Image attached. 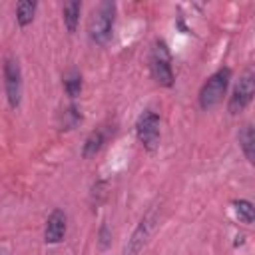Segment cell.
Listing matches in <instances>:
<instances>
[{
	"instance_id": "1",
	"label": "cell",
	"mask_w": 255,
	"mask_h": 255,
	"mask_svg": "<svg viewBox=\"0 0 255 255\" xmlns=\"http://www.w3.org/2000/svg\"><path fill=\"white\" fill-rule=\"evenodd\" d=\"M116 12H118V6L112 0H102L92 8V12L88 16V24H86V34L92 44L106 46L112 40Z\"/></svg>"
},
{
	"instance_id": "2",
	"label": "cell",
	"mask_w": 255,
	"mask_h": 255,
	"mask_svg": "<svg viewBox=\"0 0 255 255\" xmlns=\"http://www.w3.org/2000/svg\"><path fill=\"white\" fill-rule=\"evenodd\" d=\"M229 82H231V68L229 66H221L213 74H209L207 80L201 84V88L197 92L199 110L211 112L213 108H217L223 102V98L227 96Z\"/></svg>"
},
{
	"instance_id": "3",
	"label": "cell",
	"mask_w": 255,
	"mask_h": 255,
	"mask_svg": "<svg viewBox=\"0 0 255 255\" xmlns=\"http://www.w3.org/2000/svg\"><path fill=\"white\" fill-rule=\"evenodd\" d=\"M147 68L157 86L173 88L175 74H173V66H171V52L163 38L153 40V44L149 48V56H147Z\"/></svg>"
},
{
	"instance_id": "4",
	"label": "cell",
	"mask_w": 255,
	"mask_h": 255,
	"mask_svg": "<svg viewBox=\"0 0 255 255\" xmlns=\"http://www.w3.org/2000/svg\"><path fill=\"white\" fill-rule=\"evenodd\" d=\"M135 137L145 151H155L161 139V118L155 110H143L135 120Z\"/></svg>"
},
{
	"instance_id": "5",
	"label": "cell",
	"mask_w": 255,
	"mask_h": 255,
	"mask_svg": "<svg viewBox=\"0 0 255 255\" xmlns=\"http://www.w3.org/2000/svg\"><path fill=\"white\" fill-rule=\"evenodd\" d=\"M2 84H4V96L6 102L10 106V110H18L20 102H22V88H24V80H22V68L18 58L14 56H6L2 62Z\"/></svg>"
},
{
	"instance_id": "6",
	"label": "cell",
	"mask_w": 255,
	"mask_h": 255,
	"mask_svg": "<svg viewBox=\"0 0 255 255\" xmlns=\"http://www.w3.org/2000/svg\"><path fill=\"white\" fill-rule=\"evenodd\" d=\"M253 96H255V74H253V70H245L239 76V80L235 82L231 96L227 100L229 116H239L241 112H245L247 106L251 104Z\"/></svg>"
},
{
	"instance_id": "7",
	"label": "cell",
	"mask_w": 255,
	"mask_h": 255,
	"mask_svg": "<svg viewBox=\"0 0 255 255\" xmlns=\"http://www.w3.org/2000/svg\"><path fill=\"white\" fill-rule=\"evenodd\" d=\"M66 233H68V215H66L64 209L56 207L46 217V223H44V241L48 245H58V243L64 241Z\"/></svg>"
},
{
	"instance_id": "8",
	"label": "cell",
	"mask_w": 255,
	"mask_h": 255,
	"mask_svg": "<svg viewBox=\"0 0 255 255\" xmlns=\"http://www.w3.org/2000/svg\"><path fill=\"white\" fill-rule=\"evenodd\" d=\"M151 229H153V219H151V213H147L139 219V223L131 231V235L124 247V255H139V251L145 247V243L151 235Z\"/></svg>"
},
{
	"instance_id": "9",
	"label": "cell",
	"mask_w": 255,
	"mask_h": 255,
	"mask_svg": "<svg viewBox=\"0 0 255 255\" xmlns=\"http://www.w3.org/2000/svg\"><path fill=\"white\" fill-rule=\"evenodd\" d=\"M62 88H64V94L68 96V100H76L80 98L82 90H84V76L78 68H68L64 74H62Z\"/></svg>"
},
{
	"instance_id": "10",
	"label": "cell",
	"mask_w": 255,
	"mask_h": 255,
	"mask_svg": "<svg viewBox=\"0 0 255 255\" xmlns=\"http://www.w3.org/2000/svg\"><path fill=\"white\" fill-rule=\"evenodd\" d=\"M106 131L102 129V128H96V129H92L88 135H86V139H84V143H82V157L84 159H92V157H96L100 151H102V147H104V143H106Z\"/></svg>"
},
{
	"instance_id": "11",
	"label": "cell",
	"mask_w": 255,
	"mask_h": 255,
	"mask_svg": "<svg viewBox=\"0 0 255 255\" xmlns=\"http://www.w3.org/2000/svg\"><path fill=\"white\" fill-rule=\"evenodd\" d=\"M237 141H239V147L245 155V159L249 163L255 161V129L251 124H243L239 128V133H237Z\"/></svg>"
},
{
	"instance_id": "12",
	"label": "cell",
	"mask_w": 255,
	"mask_h": 255,
	"mask_svg": "<svg viewBox=\"0 0 255 255\" xmlns=\"http://www.w3.org/2000/svg\"><path fill=\"white\" fill-rule=\"evenodd\" d=\"M80 14H82V2L80 0H70L62 6V22L70 34H74L78 30Z\"/></svg>"
},
{
	"instance_id": "13",
	"label": "cell",
	"mask_w": 255,
	"mask_h": 255,
	"mask_svg": "<svg viewBox=\"0 0 255 255\" xmlns=\"http://www.w3.org/2000/svg\"><path fill=\"white\" fill-rule=\"evenodd\" d=\"M36 10H38V2L36 0H20L14 8V14H16V24L20 28H26L34 22L36 18Z\"/></svg>"
},
{
	"instance_id": "14",
	"label": "cell",
	"mask_w": 255,
	"mask_h": 255,
	"mask_svg": "<svg viewBox=\"0 0 255 255\" xmlns=\"http://www.w3.org/2000/svg\"><path fill=\"white\" fill-rule=\"evenodd\" d=\"M82 110L74 104V102H70L62 112H60V129L62 131H70V129H74V128H78V124L82 122Z\"/></svg>"
},
{
	"instance_id": "15",
	"label": "cell",
	"mask_w": 255,
	"mask_h": 255,
	"mask_svg": "<svg viewBox=\"0 0 255 255\" xmlns=\"http://www.w3.org/2000/svg\"><path fill=\"white\" fill-rule=\"evenodd\" d=\"M231 205H233L235 217H237L243 225H251V223L255 221V207H253V203H251L249 199L239 197V199H233Z\"/></svg>"
},
{
	"instance_id": "16",
	"label": "cell",
	"mask_w": 255,
	"mask_h": 255,
	"mask_svg": "<svg viewBox=\"0 0 255 255\" xmlns=\"http://www.w3.org/2000/svg\"><path fill=\"white\" fill-rule=\"evenodd\" d=\"M96 241H98V247H100L102 251H106V249L112 245V229H110V225H108L106 221L100 223L98 233H96Z\"/></svg>"
}]
</instances>
